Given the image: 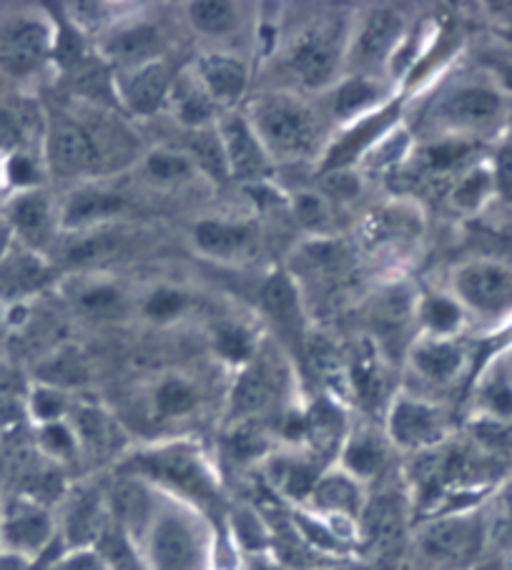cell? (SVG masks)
Instances as JSON below:
<instances>
[{
    "label": "cell",
    "instance_id": "8fae6325",
    "mask_svg": "<svg viewBox=\"0 0 512 570\" xmlns=\"http://www.w3.org/2000/svg\"><path fill=\"white\" fill-rule=\"evenodd\" d=\"M56 538V520L46 503L31 495H16L0 515V548L3 553L31 560L41 558Z\"/></svg>",
    "mask_w": 512,
    "mask_h": 570
},
{
    "label": "cell",
    "instance_id": "9c48e42d",
    "mask_svg": "<svg viewBox=\"0 0 512 570\" xmlns=\"http://www.w3.org/2000/svg\"><path fill=\"white\" fill-rule=\"evenodd\" d=\"M344 31L334 21H317L294 38L289 68L304 88H324L334 81L344 61Z\"/></svg>",
    "mask_w": 512,
    "mask_h": 570
},
{
    "label": "cell",
    "instance_id": "f6af8a7d",
    "mask_svg": "<svg viewBox=\"0 0 512 570\" xmlns=\"http://www.w3.org/2000/svg\"><path fill=\"white\" fill-rule=\"evenodd\" d=\"M118 247V234H114L106 226H96V229L78 232L76 242L66 249V259L71 264H86L93 259H101Z\"/></svg>",
    "mask_w": 512,
    "mask_h": 570
},
{
    "label": "cell",
    "instance_id": "7402d4cb",
    "mask_svg": "<svg viewBox=\"0 0 512 570\" xmlns=\"http://www.w3.org/2000/svg\"><path fill=\"white\" fill-rule=\"evenodd\" d=\"M6 222L11 224L13 234L23 239L28 249L41 252L56 239V226H61L58 212L43 191H21L8 206Z\"/></svg>",
    "mask_w": 512,
    "mask_h": 570
},
{
    "label": "cell",
    "instance_id": "91938a15",
    "mask_svg": "<svg viewBox=\"0 0 512 570\" xmlns=\"http://www.w3.org/2000/svg\"><path fill=\"white\" fill-rule=\"evenodd\" d=\"M246 570H284V568L277 563V560H272L267 556H254L252 566Z\"/></svg>",
    "mask_w": 512,
    "mask_h": 570
},
{
    "label": "cell",
    "instance_id": "7dc6e473",
    "mask_svg": "<svg viewBox=\"0 0 512 570\" xmlns=\"http://www.w3.org/2000/svg\"><path fill=\"white\" fill-rule=\"evenodd\" d=\"M232 530H234V540L239 543L244 550H249L252 556H267L269 550V528L264 525V520L254 513L249 508L236 510L232 518Z\"/></svg>",
    "mask_w": 512,
    "mask_h": 570
},
{
    "label": "cell",
    "instance_id": "44dd1931",
    "mask_svg": "<svg viewBox=\"0 0 512 570\" xmlns=\"http://www.w3.org/2000/svg\"><path fill=\"white\" fill-rule=\"evenodd\" d=\"M407 362L415 375L432 387H447L467 365V352L457 340L420 337L407 350Z\"/></svg>",
    "mask_w": 512,
    "mask_h": 570
},
{
    "label": "cell",
    "instance_id": "3957f363",
    "mask_svg": "<svg viewBox=\"0 0 512 570\" xmlns=\"http://www.w3.org/2000/svg\"><path fill=\"white\" fill-rule=\"evenodd\" d=\"M126 475L141 478L159 493L181 500L196 510L219 503V483L201 450L191 442H164L136 452L124 465Z\"/></svg>",
    "mask_w": 512,
    "mask_h": 570
},
{
    "label": "cell",
    "instance_id": "d4e9b609",
    "mask_svg": "<svg viewBox=\"0 0 512 570\" xmlns=\"http://www.w3.org/2000/svg\"><path fill=\"white\" fill-rule=\"evenodd\" d=\"M194 73L219 108L236 106L249 88V66L244 58L229 53H204L196 61Z\"/></svg>",
    "mask_w": 512,
    "mask_h": 570
},
{
    "label": "cell",
    "instance_id": "ee69618b",
    "mask_svg": "<svg viewBox=\"0 0 512 570\" xmlns=\"http://www.w3.org/2000/svg\"><path fill=\"white\" fill-rule=\"evenodd\" d=\"M86 380V365L78 350H61L41 365V385L48 387H76Z\"/></svg>",
    "mask_w": 512,
    "mask_h": 570
},
{
    "label": "cell",
    "instance_id": "680465c9",
    "mask_svg": "<svg viewBox=\"0 0 512 570\" xmlns=\"http://www.w3.org/2000/svg\"><path fill=\"white\" fill-rule=\"evenodd\" d=\"M0 570H28V560L0 553Z\"/></svg>",
    "mask_w": 512,
    "mask_h": 570
},
{
    "label": "cell",
    "instance_id": "ba28073f",
    "mask_svg": "<svg viewBox=\"0 0 512 570\" xmlns=\"http://www.w3.org/2000/svg\"><path fill=\"white\" fill-rule=\"evenodd\" d=\"M452 294L465 312L482 320H505L512 314V267L492 259L462 264L452 279Z\"/></svg>",
    "mask_w": 512,
    "mask_h": 570
},
{
    "label": "cell",
    "instance_id": "816d5d0a",
    "mask_svg": "<svg viewBox=\"0 0 512 570\" xmlns=\"http://www.w3.org/2000/svg\"><path fill=\"white\" fill-rule=\"evenodd\" d=\"M322 194L327 199H337V202H347L354 199L360 194V176L357 171H332V174H322Z\"/></svg>",
    "mask_w": 512,
    "mask_h": 570
},
{
    "label": "cell",
    "instance_id": "e0dca14e",
    "mask_svg": "<svg viewBox=\"0 0 512 570\" xmlns=\"http://www.w3.org/2000/svg\"><path fill=\"white\" fill-rule=\"evenodd\" d=\"M164 48L161 28L144 21V18H128L116 26H108L98 41V56L106 66L116 71H128L151 61H159Z\"/></svg>",
    "mask_w": 512,
    "mask_h": 570
},
{
    "label": "cell",
    "instance_id": "2e32d148",
    "mask_svg": "<svg viewBox=\"0 0 512 570\" xmlns=\"http://www.w3.org/2000/svg\"><path fill=\"white\" fill-rule=\"evenodd\" d=\"M364 505H367L364 485L344 473L342 468L324 470L307 500L309 513L327 520L354 543H357V523Z\"/></svg>",
    "mask_w": 512,
    "mask_h": 570
},
{
    "label": "cell",
    "instance_id": "c3c4849f",
    "mask_svg": "<svg viewBox=\"0 0 512 570\" xmlns=\"http://www.w3.org/2000/svg\"><path fill=\"white\" fill-rule=\"evenodd\" d=\"M186 307H189V294L179 287H169V284H166V287L151 289L144 299V314L151 322H159V324L181 317Z\"/></svg>",
    "mask_w": 512,
    "mask_h": 570
},
{
    "label": "cell",
    "instance_id": "4dcf8cb0",
    "mask_svg": "<svg viewBox=\"0 0 512 570\" xmlns=\"http://www.w3.org/2000/svg\"><path fill=\"white\" fill-rule=\"evenodd\" d=\"M169 108L176 119H179V124L191 131L209 129L221 116V108L206 94V88L201 86L199 76L194 73V68L191 71L186 68V71H179V76H176L169 96Z\"/></svg>",
    "mask_w": 512,
    "mask_h": 570
},
{
    "label": "cell",
    "instance_id": "681fc988",
    "mask_svg": "<svg viewBox=\"0 0 512 570\" xmlns=\"http://www.w3.org/2000/svg\"><path fill=\"white\" fill-rule=\"evenodd\" d=\"M31 412L38 420V425H48V422L66 420L68 412V397L63 390L38 385L31 395Z\"/></svg>",
    "mask_w": 512,
    "mask_h": 570
},
{
    "label": "cell",
    "instance_id": "9a60e30c",
    "mask_svg": "<svg viewBox=\"0 0 512 570\" xmlns=\"http://www.w3.org/2000/svg\"><path fill=\"white\" fill-rule=\"evenodd\" d=\"M179 71L159 58L139 68L128 71H114V94L121 111L136 116V119H149L169 106L171 88Z\"/></svg>",
    "mask_w": 512,
    "mask_h": 570
},
{
    "label": "cell",
    "instance_id": "d6986e66",
    "mask_svg": "<svg viewBox=\"0 0 512 570\" xmlns=\"http://www.w3.org/2000/svg\"><path fill=\"white\" fill-rule=\"evenodd\" d=\"M53 28L38 18H21L0 36V63L16 76L33 73L53 53Z\"/></svg>",
    "mask_w": 512,
    "mask_h": 570
},
{
    "label": "cell",
    "instance_id": "7a4b0ae2",
    "mask_svg": "<svg viewBox=\"0 0 512 570\" xmlns=\"http://www.w3.org/2000/svg\"><path fill=\"white\" fill-rule=\"evenodd\" d=\"M492 520L482 508H462L422 520L412 538L417 570H472L482 563Z\"/></svg>",
    "mask_w": 512,
    "mask_h": 570
},
{
    "label": "cell",
    "instance_id": "8d00e7d4",
    "mask_svg": "<svg viewBox=\"0 0 512 570\" xmlns=\"http://www.w3.org/2000/svg\"><path fill=\"white\" fill-rule=\"evenodd\" d=\"M186 18L196 33L206 38H224L239 26V8L229 0H196L186 6Z\"/></svg>",
    "mask_w": 512,
    "mask_h": 570
},
{
    "label": "cell",
    "instance_id": "f907efd6",
    "mask_svg": "<svg viewBox=\"0 0 512 570\" xmlns=\"http://www.w3.org/2000/svg\"><path fill=\"white\" fill-rule=\"evenodd\" d=\"M118 302H121V292H118L114 284L106 282H96L91 287H83L81 294H78V304H81L86 312L93 314L111 312L114 307H118Z\"/></svg>",
    "mask_w": 512,
    "mask_h": 570
},
{
    "label": "cell",
    "instance_id": "f546056e",
    "mask_svg": "<svg viewBox=\"0 0 512 570\" xmlns=\"http://www.w3.org/2000/svg\"><path fill=\"white\" fill-rule=\"evenodd\" d=\"M124 209V199L118 194H111L98 186H81L58 212L61 219V229L78 234L96 229V226H106V222Z\"/></svg>",
    "mask_w": 512,
    "mask_h": 570
},
{
    "label": "cell",
    "instance_id": "d590c367",
    "mask_svg": "<svg viewBox=\"0 0 512 570\" xmlns=\"http://www.w3.org/2000/svg\"><path fill=\"white\" fill-rule=\"evenodd\" d=\"M498 194L495 171H492L490 161L470 164L465 171L455 176L450 186V204L455 206L460 214H475L485 206L492 196Z\"/></svg>",
    "mask_w": 512,
    "mask_h": 570
},
{
    "label": "cell",
    "instance_id": "603a6c76",
    "mask_svg": "<svg viewBox=\"0 0 512 570\" xmlns=\"http://www.w3.org/2000/svg\"><path fill=\"white\" fill-rule=\"evenodd\" d=\"M417 302L420 294L412 292L405 282L387 284L372 302L370 322L377 334V347H387L410 330L412 322H417Z\"/></svg>",
    "mask_w": 512,
    "mask_h": 570
},
{
    "label": "cell",
    "instance_id": "9f6ffc18",
    "mask_svg": "<svg viewBox=\"0 0 512 570\" xmlns=\"http://www.w3.org/2000/svg\"><path fill=\"white\" fill-rule=\"evenodd\" d=\"M495 523H498V528L505 530L508 535H512V480L508 483V488L502 490V495L498 500Z\"/></svg>",
    "mask_w": 512,
    "mask_h": 570
},
{
    "label": "cell",
    "instance_id": "484cf974",
    "mask_svg": "<svg viewBox=\"0 0 512 570\" xmlns=\"http://www.w3.org/2000/svg\"><path fill=\"white\" fill-rule=\"evenodd\" d=\"M51 277V267L41 254L28 247H13L0 262V299L23 302L31 294L46 289Z\"/></svg>",
    "mask_w": 512,
    "mask_h": 570
},
{
    "label": "cell",
    "instance_id": "4fadbf2b",
    "mask_svg": "<svg viewBox=\"0 0 512 570\" xmlns=\"http://www.w3.org/2000/svg\"><path fill=\"white\" fill-rule=\"evenodd\" d=\"M407 540V503L397 493L367 498L357 523V546L372 558L374 566H384L400 558Z\"/></svg>",
    "mask_w": 512,
    "mask_h": 570
},
{
    "label": "cell",
    "instance_id": "52a82bcc",
    "mask_svg": "<svg viewBox=\"0 0 512 570\" xmlns=\"http://www.w3.org/2000/svg\"><path fill=\"white\" fill-rule=\"evenodd\" d=\"M384 435L392 448L420 455L450 440V420L435 402L415 395H395L384 415Z\"/></svg>",
    "mask_w": 512,
    "mask_h": 570
},
{
    "label": "cell",
    "instance_id": "6da1fadb",
    "mask_svg": "<svg viewBox=\"0 0 512 570\" xmlns=\"http://www.w3.org/2000/svg\"><path fill=\"white\" fill-rule=\"evenodd\" d=\"M144 570H209L214 563L211 533L201 510L176 498H159L139 543Z\"/></svg>",
    "mask_w": 512,
    "mask_h": 570
},
{
    "label": "cell",
    "instance_id": "f35d334b",
    "mask_svg": "<svg viewBox=\"0 0 512 570\" xmlns=\"http://www.w3.org/2000/svg\"><path fill=\"white\" fill-rule=\"evenodd\" d=\"M259 340L254 330L242 322H224L214 330V352L234 367H246L259 352Z\"/></svg>",
    "mask_w": 512,
    "mask_h": 570
},
{
    "label": "cell",
    "instance_id": "277c9868",
    "mask_svg": "<svg viewBox=\"0 0 512 570\" xmlns=\"http://www.w3.org/2000/svg\"><path fill=\"white\" fill-rule=\"evenodd\" d=\"M264 149L277 161H307L322 149V124L317 114L292 94H262L246 111Z\"/></svg>",
    "mask_w": 512,
    "mask_h": 570
},
{
    "label": "cell",
    "instance_id": "e575fe53",
    "mask_svg": "<svg viewBox=\"0 0 512 570\" xmlns=\"http://www.w3.org/2000/svg\"><path fill=\"white\" fill-rule=\"evenodd\" d=\"M262 307L279 324L282 332L297 334L302 327V299L297 282L287 272L272 274L262 287Z\"/></svg>",
    "mask_w": 512,
    "mask_h": 570
},
{
    "label": "cell",
    "instance_id": "6f0895ef",
    "mask_svg": "<svg viewBox=\"0 0 512 570\" xmlns=\"http://www.w3.org/2000/svg\"><path fill=\"white\" fill-rule=\"evenodd\" d=\"M13 229L11 224H8L6 219H0V262H3L8 257V252L13 249Z\"/></svg>",
    "mask_w": 512,
    "mask_h": 570
},
{
    "label": "cell",
    "instance_id": "6125c7cd",
    "mask_svg": "<svg viewBox=\"0 0 512 570\" xmlns=\"http://www.w3.org/2000/svg\"><path fill=\"white\" fill-rule=\"evenodd\" d=\"M502 570H512V556L502 560Z\"/></svg>",
    "mask_w": 512,
    "mask_h": 570
},
{
    "label": "cell",
    "instance_id": "60d3db41",
    "mask_svg": "<svg viewBox=\"0 0 512 570\" xmlns=\"http://www.w3.org/2000/svg\"><path fill=\"white\" fill-rule=\"evenodd\" d=\"M186 154L191 156L196 169L209 176L211 181L224 184L226 179H232L229 164H226V154H224L221 139H219V131H216V124L209 126V129L194 131L191 146H189V151H186Z\"/></svg>",
    "mask_w": 512,
    "mask_h": 570
},
{
    "label": "cell",
    "instance_id": "7bdbcfd3",
    "mask_svg": "<svg viewBox=\"0 0 512 570\" xmlns=\"http://www.w3.org/2000/svg\"><path fill=\"white\" fill-rule=\"evenodd\" d=\"M144 169L149 179L156 184H179L196 171L191 156L186 151H171V149H156L146 156Z\"/></svg>",
    "mask_w": 512,
    "mask_h": 570
},
{
    "label": "cell",
    "instance_id": "ac0fdd59",
    "mask_svg": "<svg viewBox=\"0 0 512 570\" xmlns=\"http://www.w3.org/2000/svg\"><path fill=\"white\" fill-rule=\"evenodd\" d=\"M405 38L407 23L400 11H392V8H374V11L364 16L357 28H354L349 53L352 58H357V63L362 66H390Z\"/></svg>",
    "mask_w": 512,
    "mask_h": 570
},
{
    "label": "cell",
    "instance_id": "7c38bea8",
    "mask_svg": "<svg viewBox=\"0 0 512 570\" xmlns=\"http://www.w3.org/2000/svg\"><path fill=\"white\" fill-rule=\"evenodd\" d=\"M289 390V370L279 355L259 347L249 365L242 367L232 392V422L259 417Z\"/></svg>",
    "mask_w": 512,
    "mask_h": 570
},
{
    "label": "cell",
    "instance_id": "4316f807",
    "mask_svg": "<svg viewBox=\"0 0 512 570\" xmlns=\"http://www.w3.org/2000/svg\"><path fill=\"white\" fill-rule=\"evenodd\" d=\"M387 448L390 440L384 432L372 428L352 430L347 432V438H344L339 448L337 468H342L354 480H360L362 485H367L387 465Z\"/></svg>",
    "mask_w": 512,
    "mask_h": 570
},
{
    "label": "cell",
    "instance_id": "db71d44e",
    "mask_svg": "<svg viewBox=\"0 0 512 570\" xmlns=\"http://www.w3.org/2000/svg\"><path fill=\"white\" fill-rule=\"evenodd\" d=\"M48 570H108L104 558L98 556L93 548H81V550H68Z\"/></svg>",
    "mask_w": 512,
    "mask_h": 570
},
{
    "label": "cell",
    "instance_id": "1f68e13d",
    "mask_svg": "<svg viewBox=\"0 0 512 570\" xmlns=\"http://www.w3.org/2000/svg\"><path fill=\"white\" fill-rule=\"evenodd\" d=\"M256 237L254 226L229 219H201L194 224V247L204 257L216 262H232L252 247Z\"/></svg>",
    "mask_w": 512,
    "mask_h": 570
},
{
    "label": "cell",
    "instance_id": "ffe728a7",
    "mask_svg": "<svg viewBox=\"0 0 512 570\" xmlns=\"http://www.w3.org/2000/svg\"><path fill=\"white\" fill-rule=\"evenodd\" d=\"M422 234L420 209L412 204H392L372 212L362 224V242L370 252L400 254L410 249Z\"/></svg>",
    "mask_w": 512,
    "mask_h": 570
},
{
    "label": "cell",
    "instance_id": "74e56055",
    "mask_svg": "<svg viewBox=\"0 0 512 570\" xmlns=\"http://www.w3.org/2000/svg\"><path fill=\"white\" fill-rule=\"evenodd\" d=\"M224 448L236 463H252L269 452V432L259 417L234 420L224 438Z\"/></svg>",
    "mask_w": 512,
    "mask_h": 570
},
{
    "label": "cell",
    "instance_id": "83f0119b",
    "mask_svg": "<svg viewBox=\"0 0 512 570\" xmlns=\"http://www.w3.org/2000/svg\"><path fill=\"white\" fill-rule=\"evenodd\" d=\"M108 523H111V515H108L106 498L98 490H78L71 503H68L63 518L68 546H71V550L96 548Z\"/></svg>",
    "mask_w": 512,
    "mask_h": 570
},
{
    "label": "cell",
    "instance_id": "f1b7e54d",
    "mask_svg": "<svg viewBox=\"0 0 512 570\" xmlns=\"http://www.w3.org/2000/svg\"><path fill=\"white\" fill-rule=\"evenodd\" d=\"M390 101L392 98L387 96V88H384L380 78L367 73V71H362V73L347 76L344 81L337 83V88H334L332 114H334V119L347 126L352 121L374 114L377 108H382Z\"/></svg>",
    "mask_w": 512,
    "mask_h": 570
},
{
    "label": "cell",
    "instance_id": "94428289",
    "mask_svg": "<svg viewBox=\"0 0 512 570\" xmlns=\"http://www.w3.org/2000/svg\"><path fill=\"white\" fill-rule=\"evenodd\" d=\"M3 480H6V463L3 458H0V490H3Z\"/></svg>",
    "mask_w": 512,
    "mask_h": 570
},
{
    "label": "cell",
    "instance_id": "30bf717a",
    "mask_svg": "<svg viewBox=\"0 0 512 570\" xmlns=\"http://www.w3.org/2000/svg\"><path fill=\"white\" fill-rule=\"evenodd\" d=\"M400 116L402 101L392 98L390 104H384L374 114L344 126V131L324 149L319 159V174L352 171L354 166L360 169V164L377 149L384 136L397 129Z\"/></svg>",
    "mask_w": 512,
    "mask_h": 570
},
{
    "label": "cell",
    "instance_id": "ab89813d",
    "mask_svg": "<svg viewBox=\"0 0 512 570\" xmlns=\"http://www.w3.org/2000/svg\"><path fill=\"white\" fill-rule=\"evenodd\" d=\"M199 405V390L194 387V382L179 375H169L159 380V385L154 390V410L161 417L181 420L189 417Z\"/></svg>",
    "mask_w": 512,
    "mask_h": 570
},
{
    "label": "cell",
    "instance_id": "5bb4252c",
    "mask_svg": "<svg viewBox=\"0 0 512 570\" xmlns=\"http://www.w3.org/2000/svg\"><path fill=\"white\" fill-rule=\"evenodd\" d=\"M216 131H219L232 179L249 186L269 184L277 164H274L269 151L264 149L246 114H221L219 121H216Z\"/></svg>",
    "mask_w": 512,
    "mask_h": 570
},
{
    "label": "cell",
    "instance_id": "cb8c5ba5",
    "mask_svg": "<svg viewBox=\"0 0 512 570\" xmlns=\"http://www.w3.org/2000/svg\"><path fill=\"white\" fill-rule=\"evenodd\" d=\"M324 463L312 452L274 455L267 463V480L272 490L294 505H307L314 485L324 473Z\"/></svg>",
    "mask_w": 512,
    "mask_h": 570
},
{
    "label": "cell",
    "instance_id": "bcb514c9",
    "mask_svg": "<svg viewBox=\"0 0 512 570\" xmlns=\"http://www.w3.org/2000/svg\"><path fill=\"white\" fill-rule=\"evenodd\" d=\"M38 445H41V450L53 460V463H68V460H73L78 455L81 442H78L73 425H68L66 420H61L41 425V430H38Z\"/></svg>",
    "mask_w": 512,
    "mask_h": 570
},
{
    "label": "cell",
    "instance_id": "b9f144b4",
    "mask_svg": "<svg viewBox=\"0 0 512 570\" xmlns=\"http://www.w3.org/2000/svg\"><path fill=\"white\" fill-rule=\"evenodd\" d=\"M292 204V214L302 229H307L312 234H322L332 226V206L329 199L322 191H312V189H302L289 199Z\"/></svg>",
    "mask_w": 512,
    "mask_h": 570
},
{
    "label": "cell",
    "instance_id": "5b68a950",
    "mask_svg": "<svg viewBox=\"0 0 512 570\" xmlns=\"http://www.w3.org/2000/svg\"><path fill=\"white\" fill-rule=\"evenodd\" d=\"M108 129L111 126L81 121L73 116H56L46 131V161L58 176H96L108 164Z\"/></svg>",
    "mask_w": 512,
    "mask_h": 570
},
{
    "label": "cell",
    "instance_id": "8992f818",
    "mask_svg": "<svg viewBox=\"0 0 512 570\" xmlns=\"http://www.w3.org/2000/svg\"><path fill=\"white\" fill-rule=\"evenodd\" d=\"M505 101L498 88L485 83H457L450 91H442L430 108V119L442 129V136L472 139L480 131H488L502 119Z\"/></svg>",
    "mask_w": 512,
    "mask_h": 570
},
{
    "label": "cell",
    "instance_id": "11a10c76",
    "mask_svg": "<svg viewBox=\"0 0 512 570\" xmlns=\"http://www.w3.org/2000/svg\"><path fill=\"white\" fill-rule=\"evenodd\" d=\"M492 171H495L498 194L512 199V141L498 151L495 161H492Z\"/></svg>",
    "mask_w": 512,
    "mask_h": 570
},
{
    "label": "cell",
    "instance_id": "f5cc1de1",
    "mask_svg": "<svg viewBox=\"0 0 512 570\" xmlns=\"http://www.w3.org/2000/svg\"><path fill=\"white\" fill-rule=\"evenodd\" d=\"M6 176H8V181L18 186V189L31 191V189H36L38 179H41V171H38L36 161L28 154H13L6 164Z\"/></svg>",
    "mask_w": 512,
    "mask_h": 570
},
{
    "label": "cell",
    "instance_id": "d6a6232c",
    "mask_svg": "<svg viewBox=\"0 0 512 570\" xmlns=\"http://www.w3.org/2000/svg\"><path fill=\"white\" fill-rule=\"evenodd\" d=\"M467 312L452 292L422 294L417 302V324L422 337L432 340H457L460 330L465 327Z\"/></svg>",
    "mask_w": 512,
    "mask_h": 570
},
{
    "label": "cell",
    "instance_id": "836d02e7",
    "mask_svg": "<svg viewBox=\"0 0 512 570\" xmlns=\"http://www.w3.org/2000/svg\"><path fill=\"white\" fill-rule=\"evenodd\" d=\"M475 405L482 417L495 422V425H508L512 422V365L510 362H498L482 375L475 390Z\"/></svg>",
    "mask_w": 512,
    "mask_h": 570
}]
</instances>
